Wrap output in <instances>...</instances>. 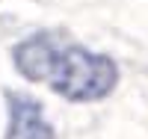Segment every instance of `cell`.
Wrapping results in <instances>:
<instances>
[{"label": "cell", "instance_id": "2", "mask_svg": "<svg viewBox=\"0 0 148 139\" xmlns=\"http://www.w3.org/2000/svg\"><path fill=\"white\" fill-rule=\"evenodd\" d=\"M9 104V130L6 139H53V127L42 116V107L18 92L6 95Z\"/></svg>", "mask_w": 148, "mask_h": 139}, {"label": "cell", "instance_id": "1", "mask_svg": "<svg viewBox=\"0 0 148 139\" xmlns=\"http://www.w3.org/2000/svg\"><path fill=\"white\" fill-rule=\"evenodd\" d=\"M12 59L27 80L51 86L74 104L101 101L119 83V68L110 56L92 53L53 30L24 39L12 50Z\"/></svg>", "mask_w": 148, "mask_h": 139}]
</instances>
